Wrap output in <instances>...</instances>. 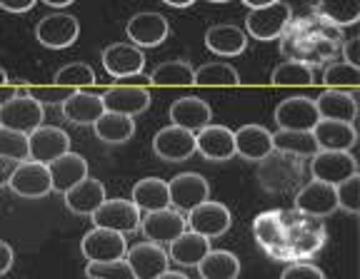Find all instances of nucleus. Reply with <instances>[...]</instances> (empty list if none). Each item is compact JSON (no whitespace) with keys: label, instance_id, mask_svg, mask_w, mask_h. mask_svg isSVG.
Here are the masks:
<instances>
[{"label":"nucleus","instance_id":"f257e3e1","mask_svg":"<svg viewBox=\"0 0 360 279\" xmlns=\"http://www.w3.org/2000/svg\"><path fill=\"white\" fill-rule=\"evenodd\" d=\"M283 217H285V237H288V257L290 262H300V259H308L313 254L323 250L326 245V224L318 217H308V215H300L298 210H290L285 212L283 210Z\"/></svg>","mask_w":360,"mask_h":279},{"label":"nucleus","instance_id":"f03ea898","mask_svg":"<svg viewBox=\"0 0 360 279\" xmlns=\"http://www.w3.org/2000/svg\"><path fill=\"white\" fill-rule=\"evenodd\" d=\"M303 177V160L295 155L273 150L265 160H260L258 179L263 190L268 192H285Z\"/></svg>","mask_w":360,"mask_h":279},{"label":"nucleus","instance_id":"7ed1b4c3","mask_svg":"<svg viewBox=\"0 0 360 279\" xmlns=\"http://www.w3.org/2000/svg\"><path fill=\"white\" fill-rule=\"evenodd\" d=\"M43 120H45L43 105L28 95V90L18 88V95L11 97L6 105H0V128L30 135L33 130H38L43 125Z\"/></svg>","mask_w":360,"mask_h":279},{"label":"nucleus","instance_id":"20e7f679","mask_svg":"<svg viewBox=\"0 0 360 279\" xmlns=\"http://www.w3.org/2000/svg\"><path fill=\"white\" fill-rule=\"evenodd\" d=\"M292 20V11L288 3L278 0L273 6L265 8H253L245 18V35H253L260 43H268V40H278L288 30Z\"/></svg>","mask_w":360,"mask_h":279},{"label":"nucleus","instance_id":"39448f33","mask_svg":"<svg viewBox=\"0 0 360 279\" xmlns=\"http://www.w3.org/2000/svg\"><path fill=\"white\" fill-rule=\"evenodd\" d=\"M253 235L258 245L268 252L276 262H290L288 257V237H285V217L283 210H270L253 219Z\"/></svg>","mask_w":360,"mask_h":279},{"label":"nucleus","instance_id":"423d86ee","mask_svg":"<svg viewBox=\"0 0 360 279\" xmlns=\"http://www.w3.org/2000/svg\"><path fill=\"white\" fill-rule=\"evenodd\" d=\"M310 172L313 179L318 182H326L338 187L340 182H345L348 177L358 175V160H355L350 152H340V150H318L310 157Z\"/></svg>","mask_w":360,"mask_h":279},{"label":"nucleus","instance_id":"0eeeda50","mask_svg":"<svg viewBox=\"0 0 360 279\" xmlns=\"http://www.w3.org/2000/svg\"><path fill=\"white\" fill-rule=\"evenodd\" d=\"M80 252H83V257L88 262H118V259H125L128 242H125V235H120V232L93 227L80 242Z\"/></svg>","mask_w":360,"mask_h":279},{"label":"nucleus","instance_id":"6e6552de","mask_svg":"<svg viewBox=\"0 0 360 279\" xmlns=\"http://www.w3.org/2000/svg\"><path fill=\"white\" fill-rule=\"evenodd\" d=\"M8 187L15 192L18 197H25V200H40L48 192H53L51 184V172H48V165L43 162H18L15 170H13L11 179H8Z\"/></svg>","mask_w":360,"mask_h":279},{"label":"nucleus","instance_id":"1a4fd4ad","mask_svg":"<svg viewBox=\"0 0 360 279\" xmlns=\"http://www.w3.org/2000/svg\"><path fill=\"white\" fill-rule=\"evenodd\" d=\"M80 35V22L70 13H51V15L40 18L35 25V38L40 45L51 48V50H63L78 40Z\"/></svg>","mask_w":360,"mask_h":279},{"label":"nucleus","instance_id":"9d476101","mask_svg":"<svg viewBox=\"0 0 360 279\" xmlns=\"http://www.w3.org/2000/svg\"><path fill=\"white\" fill-rule=\"evenodd\" d=\"M90 217H93L96 227L112 229V232H120V235H128V232H138L141 229V210L130 200H123V197L105 200Z\"/></svg>","mask_w":360,"mask_h":279},{"label":"nucleus","instance_id":"9b49d317","mask_svg":"<svg viewBox=\"0 0 360 279\" xmlns=\"http://www.w3.org/2000/svg\"><path fill=\"white\" fill-rule=\"evenodd\" d=\"M170 207L178 212H191L198 205L208 202L210 184L200 172H180L168 182Z\"/></svg>","mask_w":360,"mask_h":279},{"label":"nucleus","instance_id":"f8f14e48","mask_svg":"<svg viewBox=\"0 0 360 279\" xmlns=\"http://www.w3.org/2000/svg\"><path fill=\"white\" fill-rule=\"evenodd\" d=\"M186 215L173 210V207H165V210H158V212H146V217H141V232L148 242L153 245H170L178 235L186 232Z\"/></svg>","mask_w":360,"mask_h":279},{"label":"nucleus","instance_id":"ddd939ff","mask_svg":"<svg viewBox=\"0 0 360 279\" xmlns=\"http://www.w3.org/2000/svg\"><path fill=\"white\" fill-rule=\"evenodd\" d=\"M65 152H70V137L65 130L53 128V125H40L38 130L28 135V160L51 165Z\"/></svg>","mask_w":360,"mask_h":279},{"label":"nucleus","instance_id":"4468645a","mask_svg":"<svg viewBox=\"0 0 360 279\" xmlns=\"http://www.w3.org/2000/svg\"><path fill=\"white\" fill-rule=\"evenodd\" d=\"M125 33L133 40L135 48L143 50V48H158L160 43H165V38L170 33V25H168V18L160 15V13L143 11L130 18L128 25H125Z\"/></svg>","mask_w":360,"mask_h":279},{"label":"nucleus","instance_id":"2eb2a0df","mask_svg":"<svg viewBox=\"0 0 360 279\" xmlns=\"http://www.w3.org/2000/svg\"><path fill=\"white\" fill-rule=\"evenodd\" d=\"M186 224L191 227V232H195V235H202V237H208V240H213V237L225 235V232L231 229L233 217H231V210H228L225 205L208 200L188 212Z\"/></svg>","mask_w":360,"mask_h":279},{"label":"nucleus","instance_id":"dca6fc26","mask_svg":"<svg viewBox=\"0 0 360 279\" xmlns=\"http://www.w3.org/2000/svg\"><path fill=\"white\" fill-rule=\"evenodd\" d=\"M103 67L110 78H141L146 67V55L130 43H112L103 50Z\"/></svg>","mask_w":360,"mask_h":279},{"label":"nucleus","instance_id":"f3484780","mask_svg":"<svg viewBox=\"0 0 360 279\" xmlns=\"http://www.w3.org/2000/svg\"><path fill=\"white\" fill-rule=\"evenodd\" d=\"M321 115L315 110L313 97H285L276 107V125L278 130H298V132H310L318 125Z\"/></svg>","mask_w":360,"mask_h":279},{"label":"nucleus","instance_id":"a211bd4d","mask_svg":"<svg viewBox=\"0 0 360 279\" xmlns=\"http://www.w3.org/2000/svg\"><path fill=\"white\" fill-rule=\"evenodd\" d=\"M153 152L165 162H186L195 155V135L178 125H168L153 137Z\"/></svg>","mask_w":360,"mask_h":279},{"label":"nucleus","instance_id":"6ab92c4d","mask_svg":"<svg viewBox=\"0 0 360 279\" xmlns=\"http://www.w3.org/2000/svg\"><path fill=\"white\" fill-rule=\"evenodd\" d=\"M101 100L108 112L135 118L150 107V93L143 85H112L103 93Z\"/></svg>","mask_w":360,"mask_h":279},{"label":"nucleus","instance_id":"aec40b11","mask_svg":"<svg viewBox=\"0 0 360 279\" xmlns=\"http://www.w3.org/2000/svg\"><path fill=\"white\" fill-rule=\"evenodd\" d=\"M295 210L300 215H308V217H328L338 210V197L335 187L326 182H318V179H310L308 184H303L295 195Z\"/></svg>","mask_w":360,"mask_h":279},{"label":"nucleus","instance_id":"412c9836","mask_svg":"<svg viewBox=\"0 0 360 279\" xmlns=\"http://www.w3.org/2000/svg\"><path fill=\"white\" fill-rule=\"evenodd\" d=\"M125 262L133 269L135 279H155L163 272H168V252L160 245H153V242H141V245L130 247L125 252Z\"/></svg>","mask_w":360,"mask_h":279},{"label":"nucleus","instance_id":"4be33fe9","mask_svg":"<svg viewBox=\"0 0 360 279\" xmlns=\"http://www.w3.org/2000/svg\"><path fill=\"white\" fill-rule=\"evenodd\" d=\"M195 152L210 162H225L236 157V132L225 125H205L195 132Z\"/></svg>","mask_w":360,"mask_h":279},{"label":"nucleus","instance_id":"5701e85b","mask_svg":"<svg viewBox=\"0 0 360 279\" xmlns=\"http://www.w3.org/2000/svg\"><path fill=\"white\" fill-rule=\"evenodd\" d=\"M48 172H51L53 192L65 195L70 187H75V184L88 177V162L78 152H65V155H60L48 165Z\"/></svg>","mask_w":360,"mask_h":279},{"label":"nucleus","instance_id":"b1692460","mask_svg":"<svg viewBox=\"0 0 360 279\" xmlns=\"http://www.w3.org/2000/svg\"><path fill=\"white\" fill-rule=\"evenodd\" d=\"M210 118H213V110L200 97L188 95L170 105V120H173V125H178V128L188 130L193 135L200 132L205 125H210Z\"/></svg>","mask_w":360,"mask_h":279},{"label":"nucleus","instance_id":"393cba45","mask_svg":"<svg viewBox=\"0 0 360 279\" xmlns=\"http://www.w3.org/2000/svg\"><path fill=\"white\" fill-rule=\"evenodd\" d=\"M103 202H105V184L93 177H85L65 192V207L80 217H90Z\"/></svg>","mask_w":360,"mask_h":279},{"label":"nucleus","instance_id":"a878e982","mask_svg":"<svg viewBox=\"0 0 360 279\" xmlns=\"http://www.w3.org/2000/svg\"><path fill=\"white\" fill-rule=\"evenodd\" d=\"M315 110H318L321 120H335V123L353 125L355 115H358V102H355V95H350L345 90L328 88L315 100Z\"/></svg>","mask_w":360,"mask_h":279},{"label":"nucleus","instance_id":"bb28decb","mask_svg":"<svg viewBox=\"0 0 360 279\" xmlns=\"http://www.w3.org/2000/svg\"><path fill=\"white\" fill-rule=\"evenodd\" d=\"M273 152V132L263 125H243L236 132V155L248 162H260Z\"/></svg>","mask_w":360,"mask_h":279},{"label":"nucleus","instance_id":"cd10ccee","mask_svg":"<svg viewBox=\"0 0 360 279\" xmlns=\"http://www.w3.org/2000/svg\"><path fill=\"white\" fill-rule=\"evenodd\" d=\"M205 48L220 57H236L248 48V35L238 25L218 22L205 33Z\"/></svg>","mask_w":360,"mask_h":279},{"label":"nucleus","instance_id":"c85d7f7f","mask_svg":"<svg viewBox=\"0 0 360 279\" xmlns=\"http://www.w3.org/2000/svg\"><path fill=\"white\" fill-rule=\"evenodd\" d=\"M63 118L73 125H93L101 118L105 107H103L101 95H93V93H83V90H75L68 95V100L60 105Z\"/></svg>","mask_w":360,"mask_h":279},{"label":"nucleus","instance_id":"c756f323","mask_svg":"<svg viewBox=\"0 0 360 279\" xmlns=\"http://www.w3.org/2000/svg\"><path fill=\"white\" fill-rule=\"evenodd\" d=\"M313 137L318 142V150H340L350 152V147L355 145V128L348 123H335V120H318L313 130Z\"/></svg>","mask_w":360,"mask_h":279},{"label":"nucleus","instance_id":"7c9ffc66","mask_svg":"<svg viewBox=\"0 0 360 279\" xmlns=\"http://www.w3.org/2000/svg\"><path fill=\"white\" fill-rule=\"evenodd\" d=\"M130 202H133L141 212H158L170 207V195H168V182L160 177H146L141 182L133 184L130 192Z\"/></svg>","mask_w":360,"mask_h":279},{"label":"nucleus","instance_id":"2f4dec72","mask_svg":"<svg viewBox=\"0 0 360 279\" xmlns=\"http://www.w3.org/2000/svg\"><path fill=\"white\" fill-rule=\"evenodd\" d=\"M210 252V240L202 235H195L191 229H186L183 235H178L170 242L168 257L180 267H198L200 259Z\"/></svg>","mask_w":360,"mask_h":279},{"label":"nucleus","instance_id":"473e14b6","mask_svg":"<svg viewBox=\"0 0 360 279\" xmlns=\"http://www.w3.org/2000/svg\"><path fill=\"white\" fill-rule=\"evenodd\" d=\"M98 140L108 142V145H125L135 135V120L128 115H118V112H103L101 118L93 123Z\"/></svg>","mask_w":360,"mask_h":279},{"label":"nucleus","instance_id":"72a5a7b5","mask_svg":"<svg viewBox=\"0 0 360 279\" xmlns=\"http://www.w3.org/2000/svg\"><path fill=\"white\" fill-rule=\"evenodd\" d=\"M200 279H238L240 259L228 250H210L198 264Z\"/></svg>","mask_w":360,"mask_h":279},{"label":"nucleus","instance_id":"f704fd0d","mask_svg":"<svg viewBox=\"0 0 360 279\" xmlns=\"http://www.w3.org/2000/svg\"><path fill=\"white\" fill-rule=\"evenodd\" d=\"M315 13L326 22H330L333 28H345V25H355L360 18V0H318L315 3Z\"/></svg>","mask_w":360,"mask_h":279},{"label":"nucleus","instance_id":"c9c22d12","mask_svg":"<svg viewBox=\"0 0 360 279\" xmlns=\"http://www.w3.org/2000/svg\"><path fill=\"white\" fill-rule=\"evenodd\" d=\"M273 150L285 152V155L295 157H313L318 152V142H315L313 132H298V130H278L273 135Z\"/></svg>","mask_w":360,"mask_h":279},{"label":"nucleus","instance_id":"e433bc0d","mask_svg":"<svg viewBox=\"0 0 360 279\" xmlns=\"http://www.w3.org/2000/svg\"><path fill=\"white\" fill-rule=\"evenodd\" d=\"M148 83L153 85H165V88H183V85H193V67L191 62L186 60H170L163 62V65H158L155 70L150 73Z\"/></svg>","mask_w":360,"mask_h":279},{"label":"nucleus","instance_id":"4c0bfd02","mask_svg":"<svg viewBox=\"0 0 360 279\" xmlns=\"http://www.w3.org/2000/svg\"><path fill=\"white\" fill-rule=\"evenodd\" d=\"M270 83L273 85H285V88H298V85H313L315 73L308 62L300 60H288L270 73Z\"/></svg>","mask_w":360,"mask_h":279},{"label":"nucleus","instance_id":"58836bf2","mask_svg":"<svg viewBox=\"0 0 360 279\" xmlns=\"http://www.w3.org/2000/svg\"><path fill=\"white\" fill-rule=\"evenodd\" d=\"M240 75L228 62H208L193 70V85H205V88H218V85H238Z\"/></svg>","mask_w":360,"mask_h":279},{"label":"nucleus","instance_id":"ea45409f","mask_svg":"<svg viewBox=\"0 0 360 279\" xmlns=\"http://www.w3.org/2000/svg\"><path fill=\"white\" fill-rule=\"evenodd\" d=\"M321 83L326 85V88H333V90L358 88L360 85V67L350 65V62H345V60L330 62V65L323 70Z\"/></svg>","mask_w":360,"mask_h":279},{"label":"nucleus","instance_id":"a19ab883","mask_svg":"<svg viewBox=\"0 0 360 279\" xmlns=\"http://www.w3.org/2000/svg\"><path fill=\"white\" fill-rule=\"evenodd\" d=\"M96 83V73L93 67L85 65V62H70V65H63L56 75H53V85H60V88L80 90L90 88Z\"/></svg>","mask_w":360,"mask_h":279},{"label":"nucleus","instance_id":"79ce46f5","mask_svg":"<svg viewBox=\"0 0 360 279\" xmlns=\"http://www.w3.org/2000/svg\"><path fill=\"white\" fill-rule=\"evenodd\" d=\"M0 157H8L13 162L28 160V135L0 128Z\"/></svg>","mask_w":360,"mask_h":279},{"label":"nucleus","instance_id":"37998d69","mask_svg":"<svg viewBox=\"0 0 360 279\" xmlns=\"http://www.w3.org/2000/svg\"><path fill=\"white\" fill-rule=\"evenodd\" d=\"M85 274L90 279H135L133 269L128 267L125 259H118V262H88L85 267Z\"/></svg>","mask_w":360,"mask_h":279},{"label":"nucleus","instance_id":"c03bdc74","mask_svg":"<svg viewBox=\"0 0 360 279\" xmlns=\"http://www.w3.org/2000/svg\"><path fill=\"white\" fill-rule=\"evenodd\" d=\"M335 197H338V207H343L345 212L358 215L360 212V177L353 175L345 182H340L335 187Z\"/></svg>","mask_w":360,"mask_h":279},{"label":"nucleus","instance_id":"a18cd8bd","mask_svg":"<svg viewBox=\"0 0 360 279\" xmlns=\"http://www.w3.org/2000/svg\"><path fill=\"white\" fill-rule=\"evenodd\" d=\"M25 90H28V95L33 100H38L40 105H63L68 100V95L75 93V90L60 88V85H30Z\"/></svg>","mask_w":360,"mask_h":279},{"label":"nucleus","instance_id":"49530a36","mask_svg":"<svg viewBox=\"0 0 360 279\" xmlns=\"http://www.w3.org/2000/svg\"><path fill=\"white\" fill-rule=\"evenodd\" d=\"M281 279H326V272L308 262H292L290 267L283 272Z\"/></svg>","mask_w":360,"mask_h":279},{"label":"nucleus","instance_id":"de8ad7c7","mask_svg":"<svg viewBox=\"0 0 360 279\" xmlns=\"http://www.w3.org/2000/svg\"><path fill=\"white\" fill-rule=\"evenodd\" d=\"M358 43H360V38H348L343 45H340L343 60L350 62V65H355V67H360V60H358Z\"/></svg>","mask_w":360,"mask_h":279},{"label":"nucleus","instance_id":"09e8293b","mask_svg":"<svg viewBox=\"0 0 360 279\" xmlns=\"http://www.w3.org/2000/svg\"><path fill=\"white\" fill-rule=\"evenodd\" d=\"M38 0H0V8L8 13H28Z\"/></svg>","mask_w":360,"mask_h":279},{"label":"nucleus","instance_id":"8fccbe9b","mask_svg":"<svg viewBox=\"0 0 360 279\" xmlns=\"http://www.w3.org/2000/svg\"><path fill=\"white\" fill-rule=\"evenodd\" d=\"M13 267V247L0 240V274H6Z\"/></svg>","mask_w":360,"mask_h":279},{"label":"nucleus","instance_id":"3c124183","mask_svg":"<svg viewBox=\"0 0 360 279\" xmlns=\"http://www.w3.org/2000/svg\"><path fill=\"white\" fill-rule=\"evenodd\" d=\"M15 165H18V162L8 160V157H0V187H8V179H11Z\"/></svg>","mask_w":360,"mask_h":279},{"label":"nucleus","instance_id":"603ef678","mask_svg":"<svg viewBox=\"0 0 360 279\" xmlns=\"http://www.w3.org/2000/svg\"><path fill=\"white\" fill-rule=\"evenodd\" d=\"M18 95V88L15 85H11V83H6V85H0V105H6L11 97H15Z\"/></svg>","mask_w":360,"mask_h":279},{"label":"nucleus","instance_id":"864d4df0","mask_svg":"<svg viewBox=\"0 0 360 279\" xmlns=\"http://www.w3.org/2000/svg\"><path fill=\"white\" fill-rule=\"evenodd\" d=\"M243 3H245V6L250 8V11H253V8H265V6H273V3H278V0H243Z\"/></svg>","mask_w":360,"mask_h":279},{"label":"nucleus","instance_id":"5fc2aeb1","mask_svg":"<svg viewBox=\"0 0 360 279\" xmlns=\"http://www.w3.org/2000/svg\"><path fill=\"white\" fill-rule=\"evenodd\" d=\"M165 6H170V8H191L195 0H163Z\"/></svg>","mask_w":360,"mask_h":279},{"label":"nucleus","instance_id":"6e6d98bb","mask_svg":"<svg viewBox=\"0 0 360 279\" xmlns=\"http://www.w3.org/2000/svg\"><path fill=\"white\" fill-rule=\"evenodd\" d=\"M43 3H48L51 8H68V6H73L75 0H43Z\"/></svg>","mask_w":360,"mask_h":279},{"label":"nucleus","instance_id":"4d7b16f0","mask_svg":"<svg viewBox=\"0 0 360 279\" xmlns=\"http://www.w3.org/2000/svg\"><path fill=\"white\" fill-rule=\"evenodd\" d=\"M155 279H188V274H183V272H163L160 277H155Z\"/></svg>","mask_w":360,"mask_h":279},{"label":"nucleus","instance_id":"13d9d810","mask_svg":"<svg viewBox=\"0 0 360 279\" xmlns=\"http://www.w3.org/2000/svg\"><path fill=\"white\" fill-rule=\"evenodd\" d=\"M6 83H8V73L3 70V67H0V85H6Z\"/></svg>","mask_w":360,"mask_h":279},{"label":"nucleus","instance_id":"bf43d9fd","mask_svg":"<svg viewBox=\"0 0 360 279\" xmlns=\"http://www.w3.org/2000/svg\"><path fill=\"white\" fill-rule=\"evenodd\" d=\"M210 3H228V0H210Z\"/></svg>","mask_w":360,"mask_h":279}]
</instances>
